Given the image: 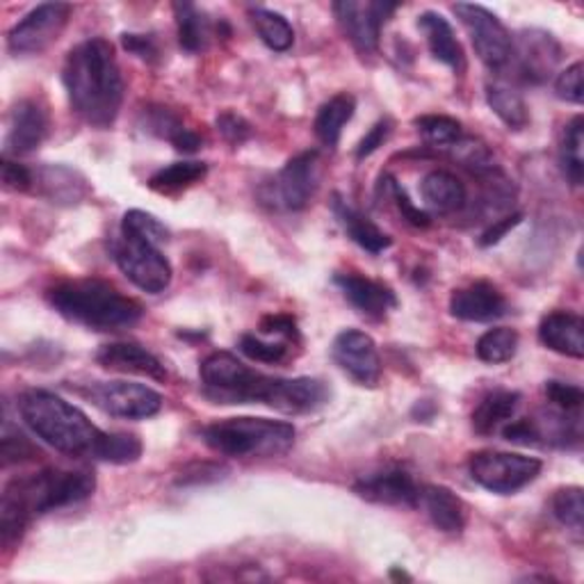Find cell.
Listing matches in <instances>:
<instances>
[{
  "label": "cell",
  "mask_w": 584,
  "mask_h": 584,
  "mask_svg": "<svg viewBox=\"0 0 584 584\" xmlns=\"http://www.w3.org/2000/svg\"><path fill=\"white\" fill-rule=\"evenodd\" d=\"M62 83L73 113L90 126L109 128L117 122L124 103V79L115 46L103 36H92L69 51Z\"/></svg>",
  "instance_id": "6da1fadb"
},
{
  "label": "cell",
  "mask_w": 584,
  "mask_h": 584,
  "mask_svg": "<svg viewBox=\"0 0 584 584\" xmlns=\"http://www.w3.org/2000/svg\"><path fill=\"white\" fill-rule=\"evenodd\" d=\"M94 491L96 478L90 470L46 468L10 480L0 496V539H3V545L19 541L34 517L79 504L92 498Z\"/></svg>",
  "instance_id": "7a4b0ae2"
},
{
  "label": "cell",
  "mask_w": 584,
  "mask_h": 584,
  "mask_svg": "<svg viewBox=\"0 0 584 584\" xmlns=\"http://www.w3.org/2000/svg\"><path fill=\"white\" fill-rule=\"evenodd\" d=\"M19 414L30 431L53 450L76 459H96L105 431L60 395L42 388L25 390L19 397Z\"/></svg>",
  "instance_id": "3957f363"
},
{
  "label": "cell",
  "mask_w": 584,
  "mask_h": 584,
  "mask_svg": "<svg viewBox=\"0 0 584 584\" xmlns=\"http://www.w3.org/2000/svg\"><path fill=\"white\" fill-rule=\"evenodd\" d=\"M46 298L62 317L94 332H122L144 315L139 302L101 279L62 281L49 290Z\"/></svg>",
  "instance_id": "277c9868"
},
{
  "label": "cell",
  "mask_w": 584,
  "mask_h": 584,
  "mask_svg": "<svg viewBox=\"0 0 584 584\" xmlns=\"http://www.w3.org/2000/svg\"><path fill=\"white\" fill-rule=\"evenodd\" d=\"M295 427L285 420L270 418H227L204 429V441L210 450L236 459H272L295 446Z\"/></svg>",
  "instance_id": "5b68a950"
},
{
  "label": "cell",
  "mask_w": 584,
  "mask_h": 584,
  "mask_svg": "<svg viewBox=\"0 0 584 584\" xmlns=\"http://www.w3.org/2000/svg\"><path fill=\"white\" fill-rule=\"evenodd\" d=\"M204 390L219 405H270L279 377L249 368L231 352H212L199 368Z\"/></svg>",
  "instance_id": "8992f818"
},
{
  "label": "cell",
  "mask_w": 584,
  "mask_h": 584,
  "mask_svg": "<svg viewBox=\"0 0 584 584\" xmlns=\"http://www.w3.org/2000/svg\"><path fill=\"white\" fill-rule=\"evenodd\" d=\"M468 468L470 478L482 489L500 496H511L532 484L539 478L543 463L536 457L517 452L482 450L470 457Z\"/></svg>",
  "instance_id": "52a82bcc"
},
{
  "label": "cell",
  "mask_w": 584,
  "mask_h": 584,
  "mask_svg": "<svg viewBox=\"0 0 584 584\" xmlns=\"http://www.w3.org/2000/svg\"><path fill=\"white\" fill-rule=\"evenodd\" d=\"M113 259L126 279L149 295H158L171 283V263L165 259L160 247L149 240L122 233L113 244Z\"/></svg>",
  "instance_id": "ba28073f"
},
{
  "label": "cell",
  "mask_w": 584,
  "mask_h": 584,
  "mask_svg": "<svg viewBox=\"0 0 584 584\" xmlns=\"http://www.w3.org/2000/svg\"><path fill=\"white\" fill-rule=\"evenodd\" d=\"M85 397L103 414L124 420H144L163 409V395L135 382H94L85 388Z\"/></svg>",
  "instance_id": "9c48e42d"
},
{
  "label": "cell",
  "mask_w": 584,
  "mask_h": 584,
  "mask_svg": "<svg viewBox=\"0 0 584 584\" xmlns=\"http://www.w3.org/2000/svg\"><path fill=\"white\" fill-rule=\"evenodd\" d=\"M71 17L66 3H44L28 12L8 34V49L14 55H40L60 40Z\"/></svg>",
  "instance_id": "30bf717a"
},
{
  "label": "cell",
  "mask_w": 584,
  "mask_h": 584,
  "mask_svg": "<svg viewBox=\"0 0 584 584\" xmlns=\"http://www.w3.org/2000/svg\"><path fill=\"white\" fill-rule=\"evenodd\" d=\"M455 14L463 23L472 49L489 69H502L511 55V34L504 23L482 6L457 3Z\"/></svg>",
  "instance_id": "8fae6325"
},
{
  "label": "cell",
  "mask_w": 584,
  "mask_h": 584,
  "mask_svg": "<svg viewBox=\"0 0 584 584\" xmlns=\"http://www.w3.org/2000/svg\"><path fill=\"white\" fill-rule=\"evenodd\" d=\"M397 8V3H379V0H373V3L341 0V3H334V14L352 46L361 55H373L379 49L382 25Z\"/></svg>",
  "instance_id": "7c38bea8"
},
{
  "label": "cell",
  "mask_w": 584,
  "mask_h": 584,
  "mask_svg": "<svg viewBox=\"0 0 584 584\" xmlns=\"http://www.w3.org/2000/svg\"><path fill=\"white\" fill-rule=\"evenodd\" d=\"M332 356L338 368L358 386H377L382 377V358L373 336L358 328H345L332 345Z\"/></svg>",
  "instance_id": "4fadbf2b"
},
{
  "label": "cell",
  "mask_w": 584,
  "mask_h": 584,
  "mask_svg": "<svg viewBox=\"0 0 584 584\" xmlns=\"http://www.w3.org/2000/svg\"><path fill=\"white\" fill-rule=\"evenodd\" d=\"M517 60L519 76L528 83H541L551 79V73L562 60V46L553 34L543 30H523L517 34V42L511 40L509 62ZM507 62V64H509Z\"/></svg>",
  "instance_id": "5bb4252c"
},
{
  "label": "cell",
  "mask_w": 584,
  "mask_h": 584,
  "mask_svg": "<svg viewBox=\"0 0 584 584\" xmlns=\"http://www.w3.org/2000/svg\"><path fill=\"white\" fill-rule=\"evenodd\" d=\"M317 160V152H304L285 163L274 180V197L279 206L285 210H302L311 204L320 180Z\"/></svg>",
  "instance_id": "9a60e30c"
},
{
  "label": "cell",
  "mask_w": 584,
  "mask_h": 584,
  "mask_svg": "<svg viewBox=\"0 0 584 584\" xmlns=\"http://www.w3.org/2000/svg\"><path fill=\"white\" fill-rule=\"evenodd\" d=\"M354 493L368 502L388 507H418L420 502V487L407 470L399 468L363 474L354 484Z\"/></svg>",
  "instance_id": "2e32d148"
},
{
  "label": "cell",
  "mask_w": 584,
  "mask_h": 584,
  "mask_svg": "<svg viewBox=\"0 0 584 584\" xmlns=\"http://www.w3.org/2000/svg\"><path fill=\"white\" fill-rule=\"evenodd\" d=\"M49 137V115L34 101H19L12 109V122L6 137V158L28 156L40 149Z\"/></svg>",
  "instance_id": "e0dca14e"
},
{
  "label": "cell",
  "mask_w": 584,
  "mask_h": 584,
  "mask_svg": "<svg viewBox=\"0 0 584 584\" xmlns=\"http://www.w3.org/2000/svg\"><path fill=\"white\" fill-rule=\"evenodd\" d=\"M450 313L463 322H493L507 313V300L493 283L474 281L452 292Z\"/></svg>",
  "instance_id": "ac0fdd59"
},
{
  "label": "cell",
  "mask_w": 584,
  "mask_h": 584,
  "mask_svg": "<svg viewBox=\"0 0 584 584\" xmlns=\"http://www.w3.org/2000/svg\"><path fill=\"white\" fill-rule=\"evenodd\" d=\"M96 361H98V365H103L105 371H115V373H124V375H139V377H149L156 382L167 379V371H165V365L160 363V358L137 343L103 345L96 354Z\"/></svg>",
  "instance_id": "d6986e66"
},
{
  "label": "cell",
  "mask_w": 584,
  "mask_h": 584,
  "mask_svg": "<svg viewBox=\"0 0 584 584\" xmlns=\"http://www.w3.org/2000/svg\"><path fill=\"white\" fill-rule=\"evenodd\" d=\"M326 401H328V388L324 386V382L313 377H295V379L279 377L268 407L288 416H302L322 409Z\"/></svg>",
  "instance_id": "ffe728a7"
},
{
  "label": "cell",
  "mask_w": 584,
  "mask_h": 584,
  "mask_svg": "<svg viewBox=\"0 0 584 584\" xmlns=\"http://www.w3.org/2000/svg\"><path fill=\"white\" fill-rule=\"evenodd\" d=\"M334 283L341 288V292L345 295V300L363 315L368 317H384L390 309L397 306V298L395 292L379 283L373 281L368 277H361V274H336Z\"/></svg>",
  "instance_id": "44dd1931"
},
{
  "label": "cell",
  "mask_w": 584,
  "mask_h": 584,
  "mask_svg": "<svg viewBox=\"0 0 584 584\" xmlns=\"http://www.w3.org/2000/svg\"><path fill=\"white\" fill-rule=\"evenodd\" d=\"M539 341L548 350L580 361L584 356V322L571 311L548 313L539 324Z\"/></svg>",
  "instance_id": "7402d4cb"
},
{
  "label": "cell",
  "mask_w": 584,
  "mask_h": 584,
  "mask_svg": "<svg viewBox=\"0 0 584 584\" xmlns=\"http://www.w3.org/2000/svg\"><path fill=\"white\" fill-rule=\"evenodd\" d=\"M436 530L446 534H461L468 521V509L463 500L441 484H427L420 489V502Z\"/></svg>",
  "instance_id": "603a6c76"
},
{
  "label": "cell",
  "mask_w": 584,
  "mask_h": 584,
  "mask_svg": "<svg viewBox=\"0 0 584 584\" xmlns=\"http://www.w3.org/2000/svg\"><path fill=\"white\" fill-rule=\"evenodd\" d=\"M418 28L423 30L427 46L431 55L450 66L455 73H461L466 69V55L457 40V34L448 19L438 12H425L418 17Z\"/></svg>",
  "instance_id": "cb8c5ba5"
},
{
  "label": "cell",
  "mask_w": 584,
  "mask_h": 584,
  "mask_svg": "<svg viewBox=\"0 0 584 584\" xmlns=\"http://www.w3.org/2000/svg\"><path fill=\"white\" fill-rule=\"evenodd\" d=\"M34 186H40V192L53 201V204H81L90 188H87V180L71 167L64 165H49L42 167L40 171L34 174Z\"/></svg>",
  "instance_id": "d4e9b609"
},
{
  "label": "cell",
  "mask_w": 584,
  "mask_h": 584,
  "mask_svg": "<svg viewBox=\"0 0 584 584\" xmlns=\"http://www.w3.org/2000/svg\"><path fill=\"white\" fill-rule=\"evenodd\" d=\"M332 208H334V215H336V219L341 222V227L345 229V233L361 249L371 251V253H382V251H386L393 244V240L375 222H371L368 217L361 215L356 208H352L338 195L334 197Z\"/></svg>",
  "instance_id": "484cf974"
},
{
  "label": "cell",
  "mask_w": 584,
  "mask_h": 584,
  "mask_svg": "<svg viewBox=\"0 0 584 584\" xmlns=\"http://www.w3.org/2000/svg\"><path fill=\"white\" fill-rule=\"evenodd\" d=\"M420 195L436 212H457L466 206L468 197L463 182L446 169L429 171L420 182Z\"/></svg>",
  "instance_id": "4316f807"
},
{
  "label": "cell",
  "mask_w": 584,
  "mask_h": 584,
  "mask_svg": "<svg viewBox=\"0 0 584 584\" xmlns=\"http://www.w3.org/2000/svg\"><path fill=\"white\" fill-rule=\"evenodd\" d=\"M521 407V393L514 390H496L480 399V405L472 411V427L478 434L487 436L496 429H502Z\"/></svg>",
  "instance_id": "83f0119b"
},
{
  "label": "cell",
  "mask_w": 584,
  "mask_h": 584,
  "mask_svg": "<svg viewBox=\"0 0 584 584\" xmlns=\"http://www.w3.org/2000/svg\"><path fill=\"white\" fill-rule=\"evenodd\" d=\"M356 113V98L347 92L336 94L334 98H328L320 109H317V117H315V135L317 139L328 146V149H336L343 128L352 122Z\"/></svg>",
  "instance_id": "f1b7e54d"
},
{
  "label": "cell",
  "mask_w": 584,
  "mask_h": 584,
  "mask_svg": "<svg viewBox=\"0 0 584 584\" xmlns=\"http://www.w3.org/2000/svg\"><path fill=\"white\" fill-rule=\"evenodd\" d=\"M144 126L149 133L167 139L174 144V149L180 154H195L199 146H201V137L186 128L171 109L167 107H149L144 113Z\"/></svg>",
  "instance_id": "f546056e"
},
{
  "label": "cell",
  "mask_w": 584,
  "mask_h": 584,
  "mask_svg": "<svg viewBox=\"0 0 584 584\" xmlns=\"http://www.w3.org/2000/svg\"><path fill=\"white\" fill-rule=\"evenodd\" d=\"M487 101H489V107L498 115V119L509 131H521L530 124V113H528V103L523 94L517 87H511L507 81L489 83Z\"/></svg>",
  "instance_id": "4dcf8cb0"
},
{
  "label": "cell",
  "mask_w": 584,
  "mask_h": 584,
  "mask_svg": "<svg viewBox=\"0 0 584 584\" xmlns=\"http://www.w3.org/2000/svg\"><path fill=\"white\" fill-rule=\"evenodd\" d=\"M176 25H178V44L182 51L199 53L208 46L210 40V21L192 3H174Z\"/></svg>",
  "instance_id": "1f68e13d"
},
{
  "label": "cell",
  "mask_w": 584,
  "mask_h": 584,
  "mask_svg": "<svg viewBox=\"0 0 584 584\" xmlns=\"http://www.w3.org/2000/svg\"><path fill=\"white\" fill-rule=\"evenodd\" d=\"M251 25L259 32L261 42L277 53H285L292 44H295V30L288 23V19L279 12L265 10V8H251L249 10Z\"/></svg>",
  "instance_id": "d6a6232c"
},
{
  "label": "cell",
  "mask_w": 584,
  "mask_h": 584,
  "mask_svg": "<svg viewBox=\"0 0 584 584\" xmlns=\"http://www.w3.org/2000/svg\"><path fill=\"white\" fill-rule=\"evenodd\" d=\"M208 174L206 163L199 160H182V163H171L163 169H158L152 178H149V188L163 195L169 192H178V190H186L195 182L204 180V176Z\"/></svg>",
  "instance_id": "836d02e7"
},
{
  "label": "cell",
  "mask_w": 584,
  "mask_h": 584,
  "mask_svg": "<svg viewBox=\"0 0 584 584\" xmlns=\"http://www.w3.org/2000/svg\"><path fill=\"white\" fill-rule=\"evenodd\" d=\"M560 163L562 171L569 178L571 186H582L584 178V119L575 117L562 139V149H560Z\"/></svg>",
  "instance_id": "e575fe53"
},
{
  "label": "cell",
  "mask_w": 584,
  "mask_h": 584,
  "mask_svg": "<svg viewBox=\"0 0 584 584\" xmlns=\"http://www.w3.org/2000/svg\"><path fill=\"white\" fill-rule=\"evenodd\" d=\"M517 350H519V334L509 326L489 328L487 334H482L478 345H474V352H478L480 361L491 363V365L511 361L517 356Z\"/></svg>",
  "instance_id": "d590c367"
},
{
  "label": "cell",
  "mask_w": 584,
  "mask_h": 584,
  "mask_svg": "<svg viewBox=\"0 0 584 584\" xmlns=\"http://www.w3.org/2000/svg\"><path fill=\"white\" fill-rule=\"evenodd\" d=\"M139 457H142V441L135 434L128 431H105L96 452L98 461L117 463V466L135 463Z\"/></svg>",
  "instance_id": "8d00e7d4"
},
{
  "label": "cell",
  "mask_w": 584,
  "mask_h": 584,
  "mask_svg": "<svg viewBox=\"0 0 584 584\" xmlns=\"http://www.w3.org/2000/svg\"><path fill=\"white\" fill-rule=\"evenodd\" d=\"M551 509H553V517L569 530L573 532H582V523H584V496L580 487H564L557 489L553 500H551Z\"/></svg>",
  "instance_id": "74e56055"
},
{
  "label": "cell",
  "mask_w": 584,
  "mask_h": 584,
  "mask_svg": "<svg viewBox=\"0 0 584 584\" xmlns=\"http://www.w3.org/2000/svg\"><path fill=\"white\" fill-rule=\"evenodd\" d=\"M450 152H452V158L461 167L472 171L474 176H484L487 171L496 169L493 154L489 152V146L482 144L480 139H474V137H461L459 142H455L450 146Z\"/></svg>",
  "instance_id": "f35d334b"
},
{
  "label": "cell",
  "mask_w": 584,
  "mask_h": 584,
  "mask_svg": "<svg viewBox=\"0 0 584 584\" xmlns=\"http://www.w3.org/2000/svg\"><path fill=\"white\" fill-rule=\"evenodd\" d=\"M414 124L418 133L423 135V139L431 146H446V149H450L455 142L463 137L461 124L446 115H425V117H418Z\"/></svg>",
  "instance_id": "ab89813d"
},
{
  "label": "cell",
  "mask_w": 584,
  "mask_h": 584,
  "mask_svg": "<svg viewBox=\"0 0 584 584\" xmlns=\"http://www.w3.org/2000/svg\"><path fill=\"white\" fill-rule=\"evenodd\" d=\"M122 233L126 236H137V238H144L149 240L154 244H165L169 240V229L160 222V219L152 212L146 210H128L124 215V222H122Z\"/></svg>",
  "instance_id": "60d3db41"
},
{
  "label": "cell",
  "mask_w": 584,
  "mask_h": 584,
  "mask_svg": "<svg viewBox=\"0 0 584 584\" xmlns=\"http://www.w3.org/2000/svg\"><path fill=\"white\" fill-rule=\"evenodd\" d=\"M0 457H3V466L10 468L12 463H23V461L40 457V450H36V446L23 431L6 423L3 438H0Z\"/></svg>",
  "instance_id": "b9f144b4"
},
{
  "label": "cell",
  "mask_w": 584,
  "mask_h": 584,
  "mask_svg": "<svg viewBox=\"0 0 584 584\" xmlns=\"http://www.w3.org/2000/svg\"><path fill=\"white\" fill-rule=\"evenodd\" d=\"M382 188H384V192L393 199V204L397 206V210L401 212V219H407L409 225H414V227H418V229H425V227L431 225V217H429L425 210H420L418 206H414V201L409 199L407 190L401 188L399 182H397L393 176H384Z\"/></svg>",
  "instance_id": "7bdbcfd3"
},
{
  "label": "cell",
  "mask_w": 584,
  "mask_h": 584,
  "mask_svg": "<svg viewBox=\"0 0 584 584\" xmlns=\"http://www.w3.org/2000/svg\"><path fill=\"white\" fill-rule=\"evenodd\" d=\"M240 352L249 356L251 361H259V363H281L288 358L285 343H272V341L259 338L253 334H244L240 338Z\"/></svg>",
  "instance_id": "ee69618b"
},
{
  "label": "cell",
  "mask_w": 584,
  "mask_h": 584,
  "mask_svg": "<svg viewBox=\"0 0 584 584\" xmlns=\"http://www.w3.org/2000/svg\"><path fill=\"white\" fill-rule=\"evenodd\" d=\"M545 395L551 399V405H555L564 414H577L582 409L584 393L580 386L564 384V382H545Z\"/></svg>",
  "instance_id": "f6af8a7d"
},
{
  "label": "cell",
  "mask_w": 584,
  "mask_h": 584,
  "mask_svg": "<svg viewBox=\"0 0 584 584\" xmlns=\"http://www.w3.org/2000/svg\"><path fill=\"white\" fill-rule=\"evenodd\" d=\"M584 66L582 62H573L571 66H566L557 81H555V94L566 101V103H575V105H582L584 101V83H582V76H584Z\"/></svg>",
  "instance_id": "bcb514c9"
},
{
  "label": "cell",
  "mask_w": 584,
  "mask_h": 584,
  "mask_svg": "<svg viewBox=\"0 0 584 584\" xmlns=\"http://www.w3.org/2000/svg\"><path fill=\"white\" fill-rule=\"evenodd\" d=\"M3 186L12 192H28L34 188V171H30L25 165L6 158L3 160Z\"/></svg>",
  "instance_id": "7dc6e473"
},
{
  "label": "cell",
  "mask_w": 584,
  "mask_h": 584,
  "mask_svg": "<svg viewBox=\"0 0 584 584\" xmlns=\"http://www.w3.org/2000/svg\"><path fill=\"white\" fill-rule=\"evenodd\" d=\"M502 436L504 441L509 444H521V446H539L541 438H539V429L534 420H517L502 427Z\"/></svg>",
  "instance_id": "c3c4849f"
},
{
  "label": "cell",
  "mask_w": 584,
  "mask_h": 584,
  "mask_svg": "<svg viewBox=\"0 0 584 584\" xmlns=\"http://www.w3.org/2000/svg\"><path fill=\"white\" fill-rule=\"evenodd\" d=\"M217 131L225 135V139H229L231 144H242L251 137V126L247 119H242L236 113H225L217 117Z\"/></svg>",
  "instance_id": "681fc988"
},
{
  "label": "cell",
  "mask_w": 584,
  "mask_h": 584,
  "mask_svg": "<svg viewBox=\"0 0 584 584\" xmlns=\"http://www.w3.org/2000/svg\"><path fill=\"white\" fill-rule=\"evenodd\" d=\"M390 131H393V126H390L388 119L377 122L368 133H365V137L358 142V146H356V158L363 160V158L373 156L379 149V146H384V142L390 137Z\"/></svg>",
  "instance_id": "f907efd6"
},
{
  "label": "cell",
  "mask_w": 584,
  "mask_h": 584,
  "mask_svg": "<svg viewBox=\"0 0 584 584\" xmlns=\"http://www.w3.org/2000/svg\"><path fill=\"white\" fill-rule=\"evenodd\" d=\"M261 332L268 336H281L285 341L298 338V324L290 315H268L261 322Z\"/></svg>",
  "instance_id": "816d5d0a"
},
{
  "label": "cell",
  "mask_w": 584,
  "mask_h": 584,
  "mask_svg": "<svg viewBox=\"0 0 584 584\" xmlns=\"http://www.w3.org/2000/svg\"><path fill=\"white\" fill-rule=\"evenodd\" d=\"M124 49L131 51L133 55H137L144 62H156L158 60V46L152 40V36L146 34H124L122 36Z\"/></svg>",
  "instance_id": "f5cc1de1"
},
{
  "label": "cell",
  "mask_w": 584,
  "mask_h": 584,
  "mask_svg": "<svg viewBox=\"0 0 584 584\" xmlns=\"http://www.w3.org/2000/svg\"><path fill=\"white\" fill-rule=\"evenodd\" d=\"M521 219L523 215L521 212H514V215H507L502 219H496L493 227H489L482 238H480V244L482 247H491V244H498L511 229H517L521 225Z\"/></svg>",
  "instance_id": "db71d44e"
},
{
  "label": "cell",
  "mask_w": 584,
  "mask_h": 584,
  "mask_svg": "<svg viewBox=\"0 0 584 584\" xmlns=\"http://www.w3.org/2000/svg\"><path fill=\"white\" fill-rule=\"evenodd\" d=\"M222 472L225 468L222 466H215V463H197L192 468H188L186 472H180V478H178V484H204V482H215L222 478Z\"/></svg>",
  "instance_id": "11a10c76"
},
{
  "label": "cell",
  "mask_w": 584,
  "mask_h": 584,
  "mask_svg": "<svg viewBox=\"0 0 584 584\" xmlns=\"http://www.w3.org/2000/svg\"><path fill=\"white\" fill-rule=\"evenodd\" d=\"M393 577H401V580H409L407 573H399V571H393Z\"/></svg>",
  "instance_id": "9f6ffc18"
}]
</instances>
